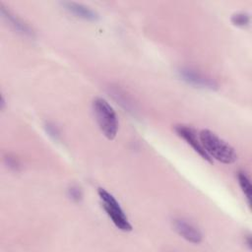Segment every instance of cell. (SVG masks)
I'll return each mask as SVG.
<instances>
[{"instance_id": "5", "label": "cell", "mask_w": 252, "mask_h": 252, "mask_svg": "<svg viewBox=\"0 0 252 252\" xmlns=\"http://www.w3.org/2000/svg\"><path fill=\"white\" fill-rule=\"evenodd\" d=\"M173 229L188 242L198 244L203 239L201 230L191 221L184 218H175L172 220Z\"/></svg>"}, {"instance_id": "2", "label": "cell", "mask_w": 252, "mask_h": 252, "mask_svg": "<svg viewBox=\"0 0 252 252\" xmlns=\"http://www.w3.org/2000/svg\"><path fill=\"white\" fill-rule=\"evenodd\" d=\"M93 112L101 133L113 140L118 132V118L115 110L103 97H95L93 100Z\"/></svg>"}, {"instance_id": "11", "label": "cell", "mask_w": 252, "mask_h": 252, "mask_svg": "<svg viewBox=\"0 0 252 252\" xmlns=\"http://www.w3.org/2000/svg\"><path fill=\"white\" fill-rule=\"evenodd\" d=\"M68 196H69L70 199H72L73 201L79 202V201L82 199L83 194H82L81 189H80L78 186H71V187L68 189Z\"/></svg>"}, {"instance_id": "8", "label": "cell", "mask_w": 252, "mask_h": 252, "mask_svg": "<svg viewBox=\"0 0 252 252\" xmlns=\"http://www.w3.org/2000/svg\"><path fill=\"white\" fill-rule=\"evenodd\" d=\"M1 14L13 26V28L16 31H18L19 32H21V33H23L25 35H28V36H32L33 35L32 30L30 28V26L28 24L23 22L17 16L13 15L10 11H7L4 7H1Z\"/></svg>"}, {"instance_id": "3", "label": "cell", "mask_w": 252, "mask_h": 252, "mask_svg": "<svg viewBox=\"0 0 252 252\" xmlns=\"http://www.w3.org/2000/svg\"><path fill=\"white\" fill-rule=\"evenodd\" d=\"M98 197L101 201V205L106 215L109 217L113 224L122 231L132 230V225L124 213L123 209L120 207L118 201L114 198L112 194L103 188L97 189Z\"/></svg>"}, {"instance_id": "6", "label": "cell", "mask_w": 252, "mask_h": 252, "mask_svg": "<svg viewBox=\"0 0 252 252\" xmlns=\"http://www.w3.org/2000/svg\"><path fill=\"white\" fill-rule=\"evenodd\" d=\"M174 131L180 138H182L188 145H190L191 148L198 155H200L205 160L212 162V159L208 157V155L206 154V152L200 142L199 136H197V134L193 128L186 126V125H175Z\"/></svg>"}, {"instance_id": "13", "label": "cell", "mask_w": 252, "mask_h": 252, "mask_svg": "<svg viewBox=\"0 0 252 252\" xmlns=\"http://www.w3.org/2000/svg\"><path fill=\"white\" fill-rule=\"evenodd\" d=\"M246 243H247V245L249 246V248L250 249H252V239H251V235L250 234H248L247 236H246Z\"/></svg>"}, {"instance_id": "4", "label": "cell", "mask_w": 252, "mask_h": 252, "mask_svg": "<svg viewBox=\"0 0 252 252\" xmlns=\"http://www.w3.org/2000/svg\"><path fill=\"white\" fill-rule=\"evenodd\" d=\"M179 78L189 85L196 88L206 89V90H217L219 88L218 83L211 77L189 67H181L177 70Z\"/></svg>"}, {"instance_id": "1", "label": "cell", "mask_w": 252, "mask_h": 252, "mask_svg": "<svg viewBox=\"0 0 252 252\" xmlns=\"http://www.w3.org/2000/svg\"><path fill=\"white\" fill-rule=\"evenodd\" d=\"M199 139L212 161L217 159L222 163L230 164L237 159V154L234 149L214 132L204 129L199 133Z\"/></svg>"}, {"instance_id": "12", "label": "cell", "mask_w": 252, "mask_h": 252, "mask_svg": "<svg viewBox=\"0 0 252 252\" xmlns=\"http://www.w3.org/2000/svg\"><path fill=\"white\" fill-rule=\"evenodd\" d=\"M44 128H45L47 134H48L53 140H55V141H58V140H59V136H60L59 131H58V129H57L53 124H51V123H46L45 126H44Z\"/></svg>"}, {"instance_id": "7", "label": "cell", "mask_w": 252, "mask_h": 252, "mask_svg": "<svg viewBox=\"0 0 252 252\" xmlns=\"http://www.w3.org/2000/svg\"><path fill=\"white\" fill-rule=\"evenodd\" d=\"M62 6L71 15H73L77 18L86 20V21H92V22L94 21L95 22L99 18L98 14L94 10H93L90 7L83 5L81 3L68 1V2H63Z\"/></svg>"}, {"instance_id": "10", "label": "cell", "mask_w": 252, "mask_h": 252, "mask_svg": "<svg viewBox=\"0 0 252 252\" xmlns=\"http://www.w3.org/2000/svg\"><path fill=\"white\" fill-rule=\"evenodd\" d=\"M230 22L232 23V25H234L236 27L245 28V27L249 26L250 16L246 12H237V13H234L230 17Z\"/></svg>"}, {"instance_id": "9", "label": "cell", "mask_w": 252, "mask_h": 252, "mask_svg": "<svg viewBox=\"0 0 252 252\" xmlns=\"http://www.w3.org/2000/svg\"><path fill=\"white\" fill-rule=\"evenodd\" d=\"M237 180H238V184L247 200V203L250 205L251 204L252 187H251V182H250L249 176L246 174V172L239 170L237 172Z\"/></svg>"}]
</instances>
